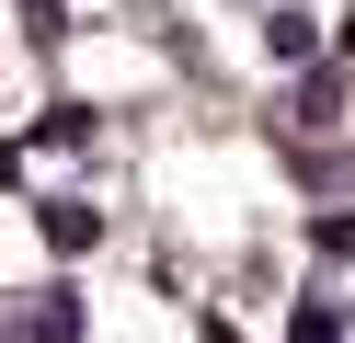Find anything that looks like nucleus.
I'll return each mask as SVG.
<instances>
[{
    "instance_id": "4",
    "label": "nucleus",
    "mask_w": 355,
    "mask_h": 343,
    "mask_svg": "<svg viewBox=\"0 0 355 343\" xmlns=\"http://www.w3.org/2000/svg\"><path fill=\"white\" fill-rule=\"evenodd\" d=\"M263 58H286V69H309V58H321V23H309L298 0H275V12H263Z\"/></svg>"
},
{
    "instance_id": "10",
    "label": "nucleus",
    "mask_w": 355,
    "mask_h": 343,
    "mask_svg": "<svg viewBox=\"0 0 355 343\" xmlns=\"http://www.w3.org/2000/svg\"><path fill=\"white\" fill-rule=\"evenodd\" d=\"M12 183H24V149H0V195H12Z\"/></svg>"
},
{
    "instance_id": "11",
    "label": "nucleus",
    "mask_w": 355,
    "mask_h": 343,
    "mask_svg": "<svg viewBox=\"0 0 355 343\" xmlns=\"http://www.w3.org/2000/svg\"><path fill=\"white\" fill-rule=\"evenodd\" d=\"M344 58H355V12H344Z\"/></svg>"
},
{
    "instance_id": "3",
    "label": "nucleus",
    "mask_w": 355,
    "mask_h": 343,
    "mask_svg": "<svg viewBox=\"0 0 355 343\" xmlns=\"http://www.w3.org/2000/svg\"><path fill=\"white\" fill-rule=\"evenodd\" d=\"M286 126H298V137L344 126V69H332V58H309V69H298V91H286Z\"/></svg>"
},
{
    "instance_id": "6",
    "label": "nucleus",
    "mask_w": 355,
    "mask_h": 343,
    "mask_svg": "<svg viewBox=\"0 0 355 343\" xmlns=\"http://www.w3.org/2000/svg\"><path fill=\"white\" fill-rule=\"evenodd\" d=\"M12 23H24V46H35V58L80 35V12H69V0H12Z\"/></svg>"
},
{
    "instance_id": "2",
    "label": "nucleus",
    "mask_w": 355,
    "mask_h": 343,
    "mask_svg": "<svg viewBox=\"0 0 355 343\" xmlns=\"http://www.w3.org/2000/svg\"><path fill=\"white\" fill-rule=\"evenodd\" d=\"M35 240H46L58 263H80V252L103 240V206L92 195H35Z\"/></svg>"
},
{
    "instance_id": "7",
    "label": "nucleus",
    "mask_w": 355,
    "mask_h": 343,
    "mask_svg": "<svg viewBox=\"0 0 355 343\" xmlns=\"http://www.w3.org/2000/svg\"><path fill=\"white\" fill-rule=\"evenodd\" d=\"M286 343H344V297H321V286H309L298 309H286Z\"/></svg>"
},
{
    "instance_id": "9",
    "label": "nucleus",
    "mask_w": 355,
    "mask_h": 343,
    "mask_svg": "<svg viewBox=\"0 0 355 343\" xmlns=\"http://www.w3.org/2000/svg\"><path fill=\"white\" fill-rule=\"evenodd\" d=\"M195 343H241V320L230 309H195Z\"/></svg>"
},
{
    "instance_id": "5",
    "label": "nucleus",
    "mask_w": 355,
    "mask_h": 343,
    "mask_svg": "<svg viewBox=\"0 0 355 343\" xmlns=\"http://www.w3.org/2000/svg\"><path fill=\"white\" fill-rule=\"evenodd\" d=\"M35 149H92V103H80V91H58V103L35 114Z\"/></svg>"
},
{
    "instance_id": "1",
    "label": "nucleus",
    "mask_w": 355,
    "mask_h": 343,
    "mask_svg": "<svg viewBox=\"0 0 355 343\" xmlns=\"http://www.w3.org/2000/svg\"><path fill=\"white\" fill-rule=\"evenodd\" d=\"M12 343H92V309H80V286H35L24 309H12Z\"/></svg>"
},
{
    "instance_id": "8",
    "label": "nucleus",
    "mask_w": 355,
    "mask_h": 343,
    "mask_svg": "<svg viewBox=\"0 0 355 343\" xmlns=\"http://www.w3.org/2000/svg\"><path fill=\"white\" fill-rule=\"evenodd\" d=\"M309 252H321V263H355V206H332V218H309Z\"/></svg>"
}]
</instances>
